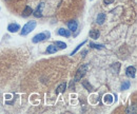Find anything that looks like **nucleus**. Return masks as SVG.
<instances>
[{"mask_svg": "<svg viewBox=\"0 0 137 114\" xmlns=\"http://www.w3.org/2000/svg\"><path fill=\"white\" fill-rule=\"evenodd\" d=\"M42 7H43V3H41V4H40V6H38V7H37V10H36L35 12H33V13H34V15H35L36 17H41V16H42V14H41Z\"/></svg>", "mask_w": 137, "mask_h": 114, "instance_id": "obj_12", "label": "nucleus"}, {"mask_svg": "<svg viewBox=\"0 0 137 114\" xmlns=\"http://www.w3.org/2000/svg\"><path fill=\"white\" fill-rule=\"evenodd\" d=\"M50 37V32H44V33H40V34H37L36 36H34L33 38V42L34 43H37V42H40V41H43L45 40L47 38Z\"/></svg>", "mask_w": 137, "mask_h": 114, "instance_id": "obj_3", "label": "nucleus"}, {"mask_svg": "<svg viewBox=\"0 0 137 114\" xmlns=\"http://www.w3.org/2000/svg\"><path fill=\"white\" fill-rule=\"evenodd\" d=\"M58 34L60 36H65V37H70L71 36V32L68 30H65V29H59L58 30Z\"/></svg>", "mask_w": 137, "mask_h": 114, "instance_id": "obj_9", "label": "nucleus"}, {"mask_svg": "<svg viewBox=\"0 0 137 114\" xmlns=\"http://www.w3.org/2000/svg\"><path fill=\"white\" fill-rule=\"evenodd\" d=\"M126 74H127V76H128V77H130V78H134V77H135V75H136V68H135V67H133V66L128 67V68H127V70H126Z\"/></svg>", "mask_w": 137, "mask_h": 114, "instance_id": "obj_4", "label": "nucleus"}, {"mask_svg": "<svg viewBox=\"0 0 137 114\" xmlns=\"http://www.w3.org/2000/svg\"><path fill=\"white\" fill-rule=\"evenodd\" d=\"M55 45L56 47H59L60 49H66L67 48V44L62 41H55Z\"/></svg>", "mask_w": 137, "mask_h": 114, "instance_id": "obj_16", "label": "nucleus"}, {"mask_svg": "<svg viewBox=\"0 0 137 114\" xmlns=\"http://www.w3.org/2000/svg\"><path fill=\"white\" fill-rule=\"evenodd\" d=\"M103 102H104L106 104H111V103L113 102V97H112V95H111V94H107V95H104V97H103Z\"/></svg>", "mask_w": 137, "mask_h": 114, "instance_id": "obj_15", "label": "nucleus"}, {"mask_svg": "<svg viewBox=\"0 0 137 114\" xmlns=\"http://www.w3.org/2000/svg\"><path fill=\"white\" fill-rule=\"evenodd\" d=\"M130 88V81L129 80H127V81H125L124 84H122V86H121V90H127V89H129Z\"/></svg>", "mask_w": 137, "mask_h": 114, "instance_id": "obj_18", "label": "nucleus"}, {"mask_svg": "<svg viewBox=\"0 0 137 114\" xmlns=\"http://www.w3.org/2000/svg\"><path fill=\"white\" fill-rule=\"evenodd\" d=\"M7 30L11 33H16V32H18V30H20V26L17 23H11V24H8Z\"/></svg>", "mask_w": 137, "mask_h": 114, "instance_id": "obj_5", "label": "nucleus"}, {"mask_svg": "<svg viewBox=\"0 0 137 114\" xmlns=\"http://www.w3.org/2000/svg\"><path fill=\"white\" fill-rule=\"evenodd\" d=\"M88 69H89V65H83V66H81V68H79V70L77 71V73H76V76H75V81H79V80H81V78L85 75V73H86V71H88Z\"/></svg>", "mask_w": 137, "mask_h": 114, "instance_id": "obj_2", "label": "nucleus"}, {"mask_svg": "<svg viewBox=\"0 0 137 114\" xmlns=\"http://www.w3.org/2000/svg\"><path fill=\"white\" fill-rule=\"evenodd\" d=\"M74 88V85H73V81L71 83V85H70V89H73Z\"/></svg>", "mask_w": 137, "mask_h": 114, "instance_id": "obj_21", "label": "nucleus"}, {"mask_svg": "<svg viewBox=\"0 0 137 114\" xmlns=\"http://www.w3.org/2000/svg\"><path fill=\"white\" fill-rule=\"evenodd\" d=\"M33 13V10H32V7L31 6H25V8H24V11H23V16L24 17H28V16H30L31 14Z\"/></svg>", "mask_w": 137, "mask_h": 114, "instance_id": "obj_14", "label": "nucleus"}, {"mask_svg": "<svg viewBox=\"0 0 137 114\" xmlns=\"http://www.w3.org/2000/svg\"><path fill=\"white\" fill-rule=\"evenodd\" d=\"M103 2H104L106 4H111V3L114 2V0H103Z\"/></svg>", "mask_w": 137, "mask_h": 114, "instance_id": "obj_20", "label": "nucleus"}, {"mask_svg": "<svg viewBox=\"0 0 137 114\" xmlns=\"http://www.w3.org/2000/svg\"><path fill=\"white\" fill-rule=\"evenodd\" d=\"M85 42H86V41H83V42H81L80 44H78V45L76 47V49H75V50H74V51L71 53V55H74V54H75V53H76V52H77V51H78V50H79V49H80V48H81V47H82V45H83Z\"/></svg>", "mask_w": 137, "mask_h": 114, "instance_id": "obj_19", "label": "nucleus"}, {"mask_svg": "<svg viewBox=\"0 0 137 114\" xmlns=\"http://www.w3.org/2000/svg\"><path fill=\"white\" fill-rule=\"evenodd\" d=\"M106 21V14H103V13H100V14H98V16H97V23L98 24H102L103 22Z\"/></svg>", "mask_w": 137, "mask_h": 114, "instance_id": "obj_8", "label": "nucleus"}, {"mask_svg": "<svg viewBox=\"0 0 137 114\" xmlns=\"http://www.w3.org/2000/svg\"><path fill=\"white\" fill-rule=\"evenodd\" d=\"M82 86H83V88L86 89L88 91H92V90H93V87H92V85L89 83V80H83V81H82Z\"/></svg>", "mask_w": 137, "mask_h": 114, "instance_id": "obj_13", "label": "nucleus"}, {"mask_svg": "<svg viewBox=\"0 0 137 114\" xmlns=\"http://www.w3.org/2000/svg\"><path fill=\"white\" fill-rule=\"evenodd\" d=\"M90 47H91V48H93V49H99V50H100V49H102L104 45H103V44H97V43H93V42H91V43H90Z\"/></svg>", "mask_w": 137, "mask_h": 114, "instance_id": "obj_17", "label": "nucleus"}, {"mask_svg": "<svg viewBox=\"0 0 137 114\" xmlns=\"http://www.w3.org/2000/svg\"><path fill=\"white\" fill-rule=\"evenodd\" d=\"M57 50H58V49L56 48L55 44H50V45L48 47V49H47V52H48L49 54H53V53H56Z\"/></svg>", "mask_w": 137, "mask_h": 114, "instance_id": "obj_10", "label": "nucleus"}, {"mask_svg": "<svg viewBox=\"0 0 137 114\" xmlns=\"http://www.w3.org/2000/svg\"><path fill=\"white\" fill-rule=\"evenodd\" d=\"M36 28V21H29L26 24L23 25L22 30H21V36H25L28 35L29 33H31L32 31H34Z\"/></svg>", "mask_w": 137, "mask_h": 114, "instance_id": "obj_1", "label": "nucleus"}, {"mask_svg": "<svg viewBox=\"0 0 137 114\" xmlns=\"http://www.w3.org/2000/svg\"><path fill=\"white\" fill-rule=\"evenodd\" d=\"M68 31L75 32V31L77 30V28H78V23H77L76 21L72 20V21H70V22L68 23Z\"/></svg>", "mask_w": 137, "mask_h": 114, "instance_id": "obj_6", "label": "nucleus"}, {"mask_svg": "<svg viewBox=\"0 0 137 114\" xmlns=\"http://www.w3.org/2000/svg\"><path fill=\"white\" fill-rule=\"evenodd\" d=\"M85 54H86V51H83V52H82V56H84Z\"/></svg>", "mask_w": 137, "mask_h": 114, "instance_id": "obj_22", "label": "nucleus"}, {"mask_svg": "<svg viewBox=\"0 0 137 114\" xmlns=\"http://www.w3.org/2000/svg\"><path fill=\"white\" fill-rule=\"evenodd\" d=\"M89 35H90V37L92 39H98L99 36H100V33H99L98 30H91L90 33H89Z\"/></svg>", "mask_w": 137, "mask_h": 114, "instance_id": "obj_7", "label": "nucleus"}, {"mask_svg": "<svg viewBox=\"0 0 137 114\" xmlns=\"http://www.w3.org/2000/svg\"><path fill=\"white\" fill-rule=\"evenodd\" d=\"M66 89H67V84H66V83H63V84L59 85V86H58V88H57V90H56V94H59V93L65 92V90H66Z\"/></svg>", "mask_w": 137, "mask_h": 114, "instance_id": "obj_11", "label": "nucleus"}]
</instances>
